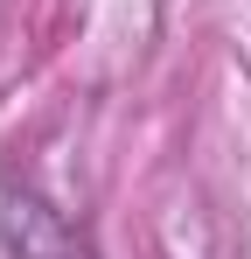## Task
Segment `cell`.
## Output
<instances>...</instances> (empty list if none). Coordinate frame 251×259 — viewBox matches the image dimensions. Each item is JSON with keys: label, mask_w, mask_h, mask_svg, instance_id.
<instances>
[{"label": "cell", "mask_w": 251, "mask_h": 259, "mask_svg": "<svg viewBox=\"0 0 251 259\" xmlns=\"http://www.w3.org/2000/svg\"><path fill=\"white\" fill-rule=\"evenodd\" d=\"M0 238H7L14 259H91V245L42 203L35 189H7L0 196Z\"/></svg>", "instance_id": "obj_1"}]
</instances>
